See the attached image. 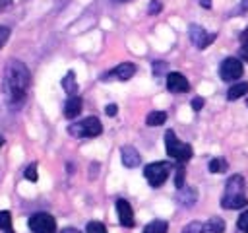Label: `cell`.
Masks as SVG:
<instances>
[{
  "mask_svg": "<svg viewBox=\"0 0 248 233\" xmlns=\"http://www.w3.org/2000/svg\"><path fill=\"white\" fill-rule=\"evenodd\" d=\"M116 214H118V221H120L124 227H134V225H136L134 210H132V206H130L128 200H124V198H118V200H116Z\"/></svg>",
  "mask_w": 248,
  "mask_h": 233,
  "instance_id": "10",
  "label": "cell"
},
{
  "mask_svg": "<svg viewBox=\"0 0 248 233\" xmlns=\"http://www.w3.org/2000/svg\"><path fill=\"white\" fill-rule=\"evenodd\" d=\"M33 233H56V219L46 212H37L27 221Z\"/></svg>",
  "mask_w": 248,
  "mask_h": 233,
  "instance_id": "6",
  "label": "cell"
},
{
  "mask_svg": "<svg viewBox=\"0 0 248 233\" xmlns=\"http://www.w3.org/2000/svg\"><path fill=\"white\" fill-rule=\"evenodd\" d=\"M196 198H198V194H196V190L194 188H180V194H178V200H180V204L182 206H192L194 202H196Z\"/></svg>",
  "mask_w": 248,
  "mask_h": 233,
  "instance_id": "18",
  "label": "cell"
},
{
  "mask_svg": "<svg viewBox=\"0 0 248 233\" xmlns=\"http://www.w3.org/2000/svg\"><path fill=\"white\" fill-rule=\"evenodd\" d=\"M10 4H12V0H0V12H2V10H6Z\"/></svg>",
  "mask_w": 248,
  "mask_h": 233,
  "instance_id": "32",
  "label": "cell"
},
{
  "mask_svg": "<svg viewBox=\"0 0 248 233\" xmlns=\"http://www.w3.org/2000/svg\"><path fill=\"white\" fill-rule=\"evenodd\" d=\"M246 93H248V83H246V82H238V83H234V85L229 87L227 99H229V101H236V99H240V97L246 95Z\"/></svg>",
  "mask_w": 248,
  "mask_h": 233,
  "instance_id": "14",
  "label": "cell"
},
{
  "mask_svg": "<svg viewBox=\"0 0 248 233\" xmlns=\"http://www.w3.org/2000/svg\"><path fill=\"white\" fill-rule=\"evenodd\" d=\"M60 233H81V231H78L76 227H66V229H62Z\"/></svg>",
  "mask_w": 248,
  "mask_h": 233,
  "instance_id": "33",
  "label": "cell"
},
{
  "mask_svg": "<svg viewBox=\"0 0 248 233\" xmlns=\"http://www.w3.org/2000/svg\"><path fill=\"white\" fill-rule=\"evenodd\" d=\"M174 184H176V188L180 190V188H184V169H182V165L176 169V177H174Z\"/></svg>",
  "mask_w": 248,
  "mask_h": 233,
  "instance_id": "27",
  "label": "cell"
},
{
  "mask_svg": "<svg viewBox=\"0 0 248 233\" xmlns=\"http://www.w3.org/2000/svg\"><path fill=\"white\" fill-rule=\"evenodd\" d=\"M188 35H190V41L200 49V50H203V49H207L213 41H215V33H209V31H205L202 25H196V23H192L190 27H188Z\"/></svg>",
  "mask_w": 248,
  "mask_h": 233,
  "instance_id": "8",
  "label": "cell"
},
{
  "mask_svg": "<svg viewBox=\"0 0 248 233\" xmlns=\"http://www.w3.org/2000/svg\"><path fill=\"white\" fill-rule=\"evenodd\" d=\"M200 4H202V6H203V8H209V6H211V2H209V0H202V2H200Z\"/></svg>",
  "mask_w": 248,
  "mask_h": 233,
  "instance_id": "34",
  "label": "cell"
},
{
  "mask_svg": "<svg viewBox=\"0 0 248 233\" xmlns=\"http://www.w3.org/2000/svg\"><path fill=\"white\" fill-rule=\"evenodd\" d=\"M101 132H103V124L97 116H87L68 126V134H72L74 138H95Z\"/></svg>",
  "mask_w": 248,
  "mask_h": 233,
  "instance_id": "5",
  "label": "cell"
},
{
  "mask_svg": "<svg viewBox=\"0 0 248 233\" xmlns=\"http://www.w3.org/2000/svg\"><path fill=\"white\" fill-rule=\"evenodd\" d=\"M6 233H14V229H10V231H6Z\"/></svg>",
  "mask_w": 248,
  "mask_h": 233,
  "instance_id": "37",
  "label": "cell"
},
{
  "mask_svg": "<svg viewBox=\"0 0 248 233\" xmlns=\"http://www.w3.org/2000/svg\"><path fill=\"white\" fill-rule=\"evenodd\" d=\"M246 105H248V101H246Z\"/></svg>",
  "mask_w": 248,
  "mask_h": 233,
  "instance_id": "38",
  "label": "cell"
},
{
  "mask_svg": "<svg viewBox=\"0 0 248 233\" xmlns=\"http://www.w3.org/2000/svg\"><path fill=\"white\" fill-rule=\"evenodd\" d=\"M10 39V27L6 25H0V49L6 45V41Z\"/></svg>",
  "mask_w": 248,
  "mask_h": 233,
  "instance_id": "28",
  "label": "cell"
},
{
  "mask_svg": "<svg viewBox=\"0 0 248 233\" xmlns=\"http://www.w3.org/2000/svg\"><path fill=\"white\" fill-rule=\"evenodd\" d=\"M85 233H107V227L101 221H89L85 225Z\"/></svg>",
  "mask_w": 248,
  "mask_h": 233,
  "instance_id": "23",
  "label": "cell"
},
{
  "mask_svg": "<svg viewBox=\"0 0 248 233\" xmlns=\"http://www.w3.org/2000/svg\"><path fill=\"white\" fill-rule=\"evenodd\" d=\"M202 107H203V97H194L192 99V109L194 111H200Z\"/></svg>",
  "mask_w": 248,
  "mask_h": 233,
  "instance_id": "29",
  "label": "cell"
},
{
  "mask_svg": "<svg viewBox=\"0 0 248 233\" xmlns=\"http://www.w3.org/2000/svg\"><path fill=\"white\" fill-rule=\"evenodd\" d=\"M2 146H4V138L0 136V148H2Z\"/></svg>",
  "mask_w": 248,
  "mask_h": 233,
  "instance_id": "35",
  "label": "cell"
},
{
  "mask_svg": "<svg viewBox=\"0 0 248 233\" xmlns=\"http://www.w3.org/2000/svg\"><path fill=\"white\" fill-rule=\"evenodd\" d=\"M182 233H203V223H200V221H190V223L182 229Z\"/></svg>",
  "mask_w": 248,
  "mask_h": 233,
  "instance_id": "24",
  "label": "cell"
},
{
  "mask_svg": "<svg viewBox=\"0 0 248 233\" xmlns=\"http://www.w3.org/2000/svg\"><path fill=\"white\" fill-rule=\"evenodd\" d=\"M120 159H122V165L128 169H134L141 163V155L134 146H122L120 148Z\"/></svg>",
  "mask_w": 248,
  "mask_h": 233,
  "instance_id": "12",
  "label": "cell"
},
{
  "mask_svg": "<svg viewBox=\"0 0 248 233\" xmlns=\"http://www.w3.org/2000/svg\"><path fill=\"white\" fill-rule=\"evenodd\" d=\"M112 2H128V0H112Z\"/></svg>",
  "mask_w": 248,
  "mask_h": 233,
  "instance_id": "36",
  "label": "cell"
},
{
  "mask_svg": "<svg viewBox=\"0 0 248 233\" xmlns=\"http://www.w3.org/2000/svg\"><path fill=\"white\" fill-rule=\"evenodd\" d=\"M248 204V198L244 194V177L232 175L229 177L225 184V192L221 196V208L225 210H240Z\"/></svg>",
  "mask_w": 248,
  "mask_h": 233,
  "instance_id": "2",
  "label": "cell"
},
{
  "mask_svg": "<svg viewBox=\"0 0 248 233\" xmlns=\"http://www.w3.org/2000/svg\"><path fill=\"white\" fill-rule=\"evenodd\" d=\"M169 223L165 219H153L143 227V233H167Z\"/></svg>",
  "mask_w": 248,
  "mask_h": 233,
  "instance_id": "17",
  "label": "cell"
},
{
  "mask_svg": "<svg viewBox=\"0 0 248 233\" xmlns=\"http://www.w3.org/2000/svg\"><path fill=\"white\" fill-rule=\"evenodd\" d=\"M161 10V4H159V0H153L151 2V6H149V14H157Z\"/></svg>",
  "mask_w": 248,
  "mask_h": 233,
  "instance_id": "31",
  "label": "cell"
},
{
  "mask_svg": "<svg viewBox=\"0 0 248 233\" xmlns=\"http://www.w3.org/2000/svg\"><path fill=\"white\" fill-rule=\"evenodd\" d=\"M240 56L242 60L248 62V27L240 33Z\"/></svg>",
  "mask_w": 248,
  "mask_h": 233,
  "instance_id": "21",
  "label": "cell"
},
{
  "mask_svg": "<svg viewBox=\"0 0 248 233\" xmlns=\"http://www.w3.org/2000/svg\"><path fill=\"white\" fill-rule=\"evenodd\" d=\"M165 150H167V155H170V159L178 161L180 165L190 161V157H192V146L186 142H180L176 138L174 130L165 132Z\"/></svg>",
  "mask_w": 248,
  "mask_h": 233,
  "instance_id": "3",
  "label": "cell"
},
{
  "mask_svg": "<svg viewBox=\"0 0 248 233\" xmlns=\"http://www.w3.org/2000/svg\"><path fill=\"white\" fill-rule=\"evenodd\" d=\"M136 64L134 62H120L118 66H114L112 70H108L107 74L101 76V80L108 82V80H120V82H128L134 74H136Z\"/></svg>",
  "mask_w": 248,
  "mask_h": 233,
  "instance_id": "9",
  "label": "cell"
},
{
  "mask_svg": "<svg viewBox=\"0 0 248 233\" xmlns=\"http://www.w3.org/2000/svg\"><path fill=\"white\" fill-rule=\"evenodd\" d=\"M167 89L170 93H184L190 89V83L180 72H170L167 74Z\"/></svg>",
  "mask_w": 248,
  "mask_h": 233,
  "instance_id": "11",
  "label": "cell"
},
{
  "mask_svg": "<svg viewBox=\"0 0 248 233\" xmlns=\"http://www.w3.org/2000/svg\"><path fill=\"white\" fill-rule=\"evenodd\" d=\"M242 74H244V64H242V60H238L234 56L225 58L219 66V76L223 82H234V80L242 78Z\"/></svg>",
  "mask_w": 248,
  "mask_h": 233,
  "instance_id": "7",
  "label": "cell"
},
{
  "mask_svg": "<svg viewBox=\"0 0 248 233\" xmlns=\"http://www.w3.org/2000/svg\"><path fill=\"white\" fill-rule=\"evenodd\" d=\"M236 227H238L242 233H248V210L240 214V217L236 219Z\"/></svg>",
  "mask_w": 248,
  "mask_h": 233,
  "instance_id": "25",
  "label": "cell"
},
{
  "mask_svg": "<svg viewBox=\"0 0 248 233\" xmlns=\"http://www.w3.org/2000/svg\"><path fill=\"white\" fill-rule=\"evenodd\" d=\"M62 87L66 89L68 95H78V83H76L74 72H68L66 78H62Z\"/></svg>",
  "mask_w": 248,
  "mask_h": 233,
  "instance_id": "19",
  "label": "cell"
},
{
  "mask_svg": "<svg viewBox=\"0 0 248 233\" xmlns=\"http://www.w3.org/2000/svg\"><path fill=\"white\" fill-rule=\"evenodd\" d=\"M207 167L211 173H223V171H227V161L223 157H213Z\"/></svg>",
  "mask_w": 248,
  "mask_h": 233,
  "instance_id": "20",
  "label": "cell"
},
{
  "mask_svg": "<svg viewBox=\"0 0 248 233\" xmlns=\"http://www.w3.org/2000/svg\"><path fill=\"white\" fill-rule=\"evenodd\" d=\"M23 175H25V179H27V181H33V183H35V181H37V177H39V175H37V163L27 165Z\"/></svg>",
  "mask_w": 248,
  "mask_h": 233,
  "instance_id": "26",
  "label": "cell"
},
{
  "mask_svg": "<svg viewBox=\"0 0 248 233\" xmlns=\"http://www.w3.org/2000/svg\"><path fill=\"white\" fill-rule=\"evenodd\" d=\"M172 171V163L170 161H153L149 165H145L143 169V177L145 181L153 186V188H159L170 175Z\"/></svg>",
  "mask_w": 248,
  "mask_h": 233,
  "instance_id": "4",
  "label": "cell"
},
{
  "mask_svg": "<svg viewBox=\"0 0 248 233\" xmlns=\"http://www.w3.org/2000/svg\"><path fill=\"white\" fill-rule=\"evenodd\" d=\"M165 122H167V113L165 111H151L145 116V124L147 126H161Z\"/></svg>",
  "mask_w": 248,
  "mask_h": 233,
  "instance_id": "15",
  "label": "cell"
},
{
  "mask_svg": "<svg viewBox=\"0 0 248 233\" xmlns=\"http://www.w3.org/2000/svg\"><path fill=\"white\" fill-rule=\"evenodd\" d=\"M29 83H31V74L27 66L17 58H10L6 62L2 76V93L6 103L10 107H19L27 97Z\"/></svg>",
  "mask_w": 248,
  "mask_h": 233,
  "instance_id": "1",
  "label": "cell"
},
{
  "mask_svg": "<svg viewBox=\"0 0 248 233\" xmlns=\"http://www.w3.org/2000/svg\"><path fill=\"white\" fill-rule=\"evenodd\" d=\"M0 229H4V231H10L12 229V214L8 210H2L0 212Z\"/></svg>",
  "mask_w": 248,
  "mask_h": 233,
  "instance_id": "22",
  "label": "cell"
},
{
  "mask_svg": "<svg viewBox=\"0 0 248 233\" xmlns=\"http://www.w3.org/2000/svg\"><path fill=\"white\" fill-rule=\"evenodd\" d=\"M203 231H207V233H223L225 231V221L221 219V217H209L207 219V223L203 225Z\"/></svg>",
  "mask_w": 248,
  "mask_h": 233,
  "instance_id": "16",
  "label": "cell"
},
{
  "mask_svg": "<svg viewBox=\"0 0 248 233\" xmlns=\"http://www.w3.org/2000/svg\"><path fill=\"white\" fill-rule=\"evenodd\" d=\"M81 97L79 95H68L66 103H64V116L66 118H76L79 113H81Z\"/></svg>",
  "mask_w": 248,
  "mask_h": 233,
  "instance_id": "13",
  "label": "cell"
},
{
  "mask_svg": "<svg viewBox=\"0 0 248 233\" xmlns=\"http://www.w3.org/2000/svg\"><path fill=\"white\" fill-rule=\"evenodd\" d=\"M116 111H118V107H116L114 103H110V105H107V107H105V113H107L108 116H114V115H116Z\"/></svg>",
  "mask_w": 248,
  "mask_h": 233,
  "instance_id": "30",
  "label": "cell"
}]
</instances>
